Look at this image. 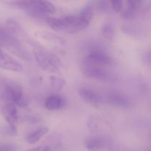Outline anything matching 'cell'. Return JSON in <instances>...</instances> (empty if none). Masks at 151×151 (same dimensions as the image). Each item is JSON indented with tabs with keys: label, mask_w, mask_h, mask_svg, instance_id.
Instances as JSON below:
<instances>
[{
	"label": "cell",
	"mask_w": 151,
	"mask_h": 151,
	"mask_svg": "<svg viewBox=\"0 0 151 151\" xmlns=\"http://www.w3.org/2000/svg\"><path fill=\"white\" fill-rule=\"evenodd\" d=\"M93 16V6L88 3L78 15L53 17L48 16L45 22L54 30L64 33H76L89 25Z\"/></svg>",
	"instance_id": "obj_1"
},
{
	"label": "cell",
	"mask_w": 151,
	"mask_h": 151,
	"mask_svg": "<svg viewBox=\"0 0 151 151\" xmlns=\"http://www.w3.org/2000/svg\"><path fill=\"white\" fill-rule=\"evenodd\" d=\"M33 55L38 66L50 73L61 75L64 72V66L60 58L39 42L33 47Z\"/></svg>",
	"instance_id": "obj_2"
},
{
	"label": "cell",
	"mask_w": 151,
	"mask_h": 151,
	"mask_svg": "<svg viewBox=\"0 0 151 151\" xmlns=\"http://www.w3.org/2000/svg\"><path fill=\"white\" fill-rule=\"evenodd\" d=\"M0 45L7 48L13 55L24 60H31L30 54L19 41L7 29L0 27Z\"/></svg>",
	"instance_id": "obj_3"
},
{
	"label": "cell",
	"mask_w": 151,
	"mask_h": 151,
	"mask_svg": "<svg viewBox=\"0 0 151 151\" xmlns=\"http://www.w3.org/2000/svg\"><path fill=\"white\" fill-rule=\"evenodd\" d=\"M2 94L5 103H13L21 108H24L27 106V101L22 87L17 83L10 81L4 84Z\"/></svg>",
	"instance_id": "obj_4"
},
{
	"label": "cell",
	"mask_w": 151,
	"mask_h": 151,
	"mask_svg": "<svg viewBox=\"0 0 151 151\" xmlns=\"http://www.w3.org/2000/svg\"><path fill=\"white\" fill-rule=\"evenodd\" d=\"M81 69L83 74L91 79L100 81H114L116 79V75L109 68L91 64L83 60Z\"/></svg>",
	"instance_id": "obj_5"
},
{
	"label": "cell",
	"mask_w": 151,
	"mask_h": 151,
	"mask_svg": "<svg viewBox=\"0 0 151 151\" xmlns=\"http://www.w3.org/2000/svg\"><path fill=\"white\" fill-rule=\"evenodd\" d=\"M1 113L8 124L9 134L13 137L17 135V124L19 122L17 106L13 103H5L1 108Z\"/></svg>",
	"instance_id": "obj_6"
},
{
	"label": "cell",
	"mask_w": 151,
	"mask_h": 151,
	"mask_svg": "<svg viewBox=\"0 0 151 151\" xmlns=\"http://www.w3.org/2000/svg\"><path fill=\"white\" fill-rule=\"evenodd\" d=\"M6 26H7V29L20 42L23 41V42L27 43L29 46H31L32 48L38 43V41H35L31 37H29V34L24 29V28L21 26L20 24L17 21L15 20V19H7V21H6Z\"/></svg>",
	"instance_id": "obj_7"
},
{
	"label": "cell",
	"mask_w": 151,
	"mask_h": 151,
	"mask_svg": "<svg viewBox=\"0 0 151 151\" xmlns=\"http://www.w3.org/2000/svg\"><path fill=\"white\" fill-rule=\"evenodd\" d=\"M55 7L51 1H28L26 11L32 16H44L55 12Z\"/></svg>",
	"instance_id": "obj_8"
},
{
	"label": "cell",
	"mask_w": 151,
	"mask_h": 151,
	"mask_svg": "<svg viewBox=\"0 0 151 151\" xmlns=\"http://www.w3.org/2000/svg\"><path fill=\"white\" fill-rule=\"evenodd\" d=\"M83 60L91 64L107 68H110L114 63L113 59L107 53L100 50H94L90 51Z\"/></svg>",
	"instance_id": "obj_9"
},
{
	"label": "cell",
	"mask_w": 151,
	"mask_h": 151,
	"mask_svg": "<svg viewBox=\"0 0 151 151\" xmlns=\"http://www.w3.org/2000/svg\"><path fill=\"white\" fill-rule=\"evenodd\" d=\"M0 68L14 72H21L24 69L22 63L16 58L1 48H0Z\"/></svg>",
	"instance_id": "obj_10"
},
{
	"label": "cell",
	"mask_w": 151,
	"mask_h": 151,
	"mask_svg": "<svg viewBox=\"0 0 151 151\" xmlns=\"http://www.w3.org/2000/svg\"><path fill=\"white\" fill-rule=\"evenodd\" d=\"M37 38L40 41H44L50 45H54L55 47H63L66 46V41L63 37L59 36L56 34L52 32H47V31H41L35 34Z\"/></svg>",
	"instance_id": "obj_11"
},
{
	"label": "cell",
	"mask_w": 151,
	"mask_h": 151,
	"mask_svg": "<svg viewBox=\"0 0 151 151\" xmlns=\"http://www.w3.org/2000/svg\"><path fill=\"white\" fill-rule=\"evenodd\" d=\"M109 104L119 108H128L131 106V100L125 94L119 92H111L106 97Z\"/></svg>",
	"instance_id": "obj_12"
},
{
	"label": "cell",
	"mask_w": 151,
	"mask_h": 151,
	"mask_svg": "<svg viewBox=\"0 0 151 151\" xmlns=\"http://www.w3.org/2000/svg\"><path fill=\"white\" fill-rule=\"evenodd\" d=\"M79 94L86 103L92 106L97 107L101 103V97L100 94L94 89H91L88 87L80 88Z\"/></svg>",
	"instance_id": "obj_13"
},
{
	"label": "cell",
	"mask_w": 151,
	"mask_h": 151,
	"mask_svg": "<svg viewBox=\"0 0 151 151\" xmlns=\"http://www.w3.org/2000/svg\"><path fill=\"white\" fill-rule=\"evenodd\" d=\"M65 100L60 95L52 94L46 99L44 102V106L49 111H58L63 109L65 106Z\"/></svg>",
	"instance_id": "obj_14"
},
{
	"label": "cell",
	"mask_w": 151,
	"mask_h": 151,
	"mask_svg": "<svg viewBox=\"0 0 151 151\" xmlns=\"http://www.w3.org/2000/svg\"><path fill=\"white\" fill-rule=\"evenodd\" d=\"M106 145L104 138L100 136H93L87 138L84 142L86 148L89 151H100L103 150Z\"/></svg>",
	"instance_id": "obj_15"
},
{
	"label": "cell",
	"mask_w": 151,
	"mask_h": 151,
	"mask_svg": "<svg viewBox=\"0 0 151 151\" xmlns=\"http://www.w3.org/2000/svg\"><path fill=\"white\" fill-rule=\"evenodd\" d=\"M127 3H128V5H127L126 8L125 10H122L121 16L124 19L130 20V19H134L137 16L139 7L141 1H128Z\"/></svg>",
	"instance_id": "obj_16"
},
{
	"label": "cell",
	"mask_w": 151,
	"mask_h": 151,
	"mask_svg": "<svg viewBox=\"0 0 151 151\" xmlns=\"http://www.w3.org/2000/svg\"><path fill=\"white\" fill-rule=\"evenodd\" d=\"M49 129L48 127L44 126L41 127V128H38L35 131H32L30 134H28V136L27 137V142L29 145H33L35 143L38 142L39 140H41V139L42 137H44V136L47 135L49 133Z\"/></svg>",
	"instance_id": "obj_17"
},
{
	"label": "cell",
	"mask_w": 151,
	"mask_h": 151,
	"mask_svg": "<svg viewBox=\"0 0 151 151\" xmlns=\"http://www.w3.org/2000/svg\"><path fill=\"white\" fill-rule=\"evenodd\" d=\"M50 86L55 91H59L63 89L66 86V81L63 78L60 76H55V75H51L49 78Z\"/></svg>",
	"instance_id": "obj_18"
},
{
	"label": "cell",
	"mask_w": 151,
	"mask_h": 151,
	"mask_svg": "<svg viewBox=\"0 0 151 151\" xmlns=\"http://www.w3.org/2000/svg\"><path fill=\"white\" fill-rule=\"evenodd\" d=\"M102 33L103 37L108 40H111L114 35V29L111 23H106L102 28Z\"/></svg>",
	"instance_id": "obj_19"
},
{
	"label": "cell",
	"mask_w": 151,
	"mask_h": 151,
	"mask_svg": "<svg viewBox=\"0 0 151 151\" xmlns=\"http://www.w3.org/2000/svg\"><path fill=\"white\" fill-rule=\"evenodd\" d=\"M122 30L125 33L131 35L133 36H139L140 30L139 28L135 26H130V25H125L122 27H121Z\"/></svg>",
	"instance_id": "obj_20"
},
{
	"label": "cell",
	"mask_w": 151,
	"mask_h": 151,
	"mask_svg": "<svg viewBox=\"0 0 151 151\" xmlns=\"http://www.w3.org/2000/svg\"><path fill=\"white\" fill-rule=\"evenodd\" d=\"M110 4L111 5V7L113 10L116 13H119L122 10L123 8V1L121 0H114V1H111Z\"/></svg>",
	"instance_id": "obj_21"
},
{
	"label": "cell",
	"mask_w": 151,
	"mask_h": 151,
	"mask_svg": "<svg viewBox=\"0 0 151 151\" xmlns=\"http://www.w3.org/2000/svg\"><path fill=\"white\" fill-rule=\"evenodd\" d=\"M25 151H54L53 148L49 145H41L32 147Z\"/></svg>",
	"instance_id": "obj_22"
},
{
	"label": "cell",
	"mask_w": 151,
	"mask_h": 151,
	"mask_svg": "<svg viewBox=\"0 0 151 151\" xmlns=\"http://www.w3.org/2000/svg\"><path fill=\"white\" fill-rule=\"evenodd\" d=\"M15 147L11 145H3L0 146V151H14Z\"/></svg>",
	"instance_id": "obj_23"
},
{
	"label": "cell",
	"mask_w": 151,
	"mask_h": 151,
	"mask_svg": "<svg viewBox=\"0 0 151 151\" xmlns=\"http://www.w3.org/2000/svg\"><path fill=\"white\" fill-rule=\"evenodd\" d=\"M99 4H100L99 7L101 8L102 10H106V9H108V7H109V2H107V1H99Z\"/></svg>",
	"instance_id": "obj_24"
}]
</instances>
